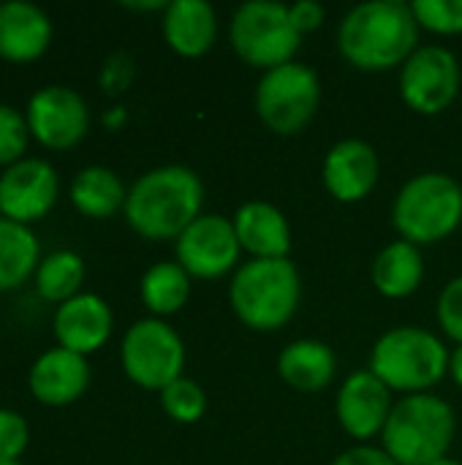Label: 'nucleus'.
<instances>
[{
	"instance_id": "9b49d317",
	"label": "nucleus",
	"mask_w": 462,
	"mask_h": 465,
	"mask_svg": "<svg viewBox=\"0 0 462 465\" xmlns=\"http://www.w3.org/2000/svg\"><path fill=\"white\" fill-rule=\"evenodd\" d=\"M30 136L46 150H71L90 131L87 101L68 84L38 87L25 106Z\"/></svg>"
},
{
	"instance_id": "bb28decb",
	"label": "nucleus",
	"mask_w": 462,
	"mask_h": 465,
	"mask_svg": "<svg viewBox=\"0 0 462 465\" xmlns=\"http://www.w3.org/2000/svg\"><path fill=\"white\" fill-rule=\"evenodd\" d=\"M158 395H161V409L166 411V417L180 425H193L207 414V392L193 379L180 376Z\"/></svg>"
},
{
	"instance_id": "5701e85b",
	"label": "nucleus",
	"mask_w": 462,
	"mask_h": 465,
	"mask_svg": "<svg viewBox=\"0 0 462 465\" xmlns=\"http://www.w3.org/2000/svg\"><path fill=\"white\" fill-rule=\"evenodd\" d=\"M68 199L76 213L93 221L112 218L114 213L125 210L128 188L120 174L109 166H84L74 174Z\"/></svg>"
},
{
	"instance_id": "412c9836",
	"label": "nucleus",
	"mask_w": 462,
	"mask_h": 465,
	"mask_svg": "<svg viewBox=\"0 0 462 465\" xmlns=\"http://www.w3.org/2000/svg\"><path fill=\"white\" fill-rule=\"evenodd\" d=\"M338 371L335 351L316 338L291 341L278 357V376L297 392H321Z\"/></svg>"
},
{
	"instance_id": "4be33fe9",
	"label": "nucleus",
	"mask_w": 462,
	"mask_h": 465,
	"mask_svg": "<svg viewBox=\"0 0 462 465\" xmlns=\"http://www.w3.org/2000/svg\"><path fill=\"white\" fill-rule=\"evenodd\" d=\"M370 278L378 294L389 300H403L411 297L425 278V259L422 251L414 242L395 240L378 251L370 267Z\"/></svg>"
},
{
	"instance_id": "2eb2a0df",
	"label": "nucleus",
	"mask_w": 462,
	"mask_h": 465,
	"mask_svg": "<svg viewBox=\"0 0 462 465\" xmlns=\"http://www.w3.org/2000/svg\"><path fill=\"white\" fill-rule=\"evenodd\" d=\"M378 153L365 139H340L338 144L329 147L321 166L324 188L343 204L368 199L378 183Z\"/></svg>"
},
{
	"instance_id": "473e14b6",
	"label": "nucleus",
	"mask_w": 462,
	"mask_h": 465,
	"mask_svg": "<svg viewBox=\"0 0 462 465\" xmlns=\"http://www.w3.org/2000/svg\"><path fill=\"white\" fill-rule=\"evenodd\" d=\"M289 14H291L294 27L300 30V35L319 30L324 25V16H327L324 5L319 0H297L294 5H289Z\"/></svg>"
},
{
	"instance_id": "0eeeda50",
	"label": "nucleus",
	"mask_w": 462,
	"mask_h": 465,
	"mask_svg": "<svg viewBox=\"0 0 462 465\" xmlns=\"http://www.w3.org/2000/svg\"><path fill=\"white\" fill-rule=\"evenodd\" d=\"M234 52L253 68L270 71L294 60L300 49V30L291 22L289 5L278 0L242 3L229 25Z\"/></svg>"
},
{
	"instance_id": "c85d7f7f",
	"label": "nucleus",
	"mask_w": 462,
	"mask_h": 465,
	"mask_svg": "<svg viewBox=\"0 0 462 465\" xmlns=\"http://www.w3.org/2000/svg\"><path fill=\"white\" fill-rule=\"evenodd\" d=\"M419 27L438 35L462 33V0H414L411 3Z\"/></svg>"
},
{
	"instance_id": "ddd939ff",
	"label": "nucleus",
	"mask_w": 462,
	"mask_h": 465,
	"mask_svg": "<svg viewBox=\"0 0 462 465\" xmlns=\"http://www.w3.org/2000/svg\"><path fill=\"white\" fill-rule=\"evenodd\" d=\"M60 177L44 158H22L0 172V218L30 226L52 213Z\"/></svg>"
},
{
	"instance_id": "7ed1b4c3",
	"label": "nucleus",
	"mask_w": 462,
	"mask_h": 465,
	"mask_svg": "<svg viewBox=\"0 0 462 465\" xmlns=\"http://www.w3.org/2000/svg\"><path fill=\"white\" fill-rule=\"evenodd\" d=\"M302 300V278L291 259H251L229 286V302L237 319L256 332L286 327Z\"/></svg>"
},
{
	"instance_id": "e433bc0d",
	"label": "nucleus",
	"mask_w": 462,
	"mask_h": 465,
	"mask_svg": "<svg viewBox=\"0 0 462 465\" xmlns=\"http://www.w3.org/2000/svg\"><path fill=\"white\" fill-rule=\"evenodd\" d=\"M433 465H462V463H457V460H452V458H441V460H436V463Z\"/></svg>"
},
{
	"instance_id": "9d476101",
	"label": "nucleus",
	"mask_w": 462,
	"mask_h": 465,
	"mask_svg": "<svg viewBox=\"0 0 462 465\" xmlns=\"http://www.w3.org/2000/svg\"><path fill=\"white\" fill-rule=\"evenodd\" d=\"M460 63L452 49L419 46L400 68V98L417 114H441L460 93Z\"/></svg>"
},
{
	"instance_id": "a878e982",
	"label": "nucleus",
	"mask_w": 462,
	"mask_h": 465,
	"mask_svg": "<svg viewBox=\"0 0 462 465\" xmlns=\"http://www.w3.org/2000/svg\"><path fill=\"white\" fill-rule=\"evenodd\" d=\"M35 292L41 300L63 305L68 300H74L76 294H82V283H84V259L76 251H52L41 259L35 275Z\"/></svg>"
},
{
	"instance_id": "1a4fd4ad",
	"label": "nucleus",
	"mask_w": 462,
	"mask_h": 465,
	"mask_svg": "<svg viewBox=\"0 0 462 465\" xmlns=\"http://www.w3.org/2000/svg\"><path fill=\"white\" fill-rule=\"evenodd\" d=\"M120 362L136 387L161 392L182 376L185 343L172 324L150 316L128 327L123 335Z\"/></svg>"
},
{
	"instance_id": "f704fd0d",
	"label": "nucleus",
	"mask_w": 462,
	"mask_h": 465,
	"mask_svg": "<svg viewBox=\"0 0 462 465\" xmlns=\"http://www.w3.org/2000/svg\"><path fill=\"white\" fill-rule=\"evenodd\" d=\"M449 376L455 379L457 387H462V343L449 354Z\"/></svg>"
},
{
	"instance_id": "4c0bfd02",
	"label": "nucleus",
	"mask_w": 462,
	"mask_h": 465,
	"mask_svg": "<svg viewBox=\"0 0 462 465\" xmlns=\"http://www.w3.org/2000/svg\"><path fill=\"white\" fill-rule=\"evenodd\" d=\"M0 465H19V463H5V460H0Z\"/></svg>"
},
{
	"instance_id": "72a5a7b5",
	"label": "nucleus",
	"mask_w": 462,
	"mask_h": 465,
	"mask_svg": "<svg viewBox=\"0 0 462 465\" xmlns=\"http://www.w3.org/2000/svg\"><path fill=\"white\" fill-rule=\"evenodd\" d=\"M332 465H398L387 452L384 447H368V444H359V447H351L346 452H340Z\"/></svg>"
},
{
	"instance_id": "2f4dec72",
	"label": "nucleus",
	"mask_w": 462,
	"mask_h": 465,
	"mask_svg": "<svg viewBox=\"0 0 462 465\" xmlns=\"http://www.w3.org/2000/svg\"><path fill=\"white\" fill-rule=\"evenodd\" d=\"M131 79H133V60L125 52H114L101 68V84L109 95L123 93L131 84Z\"/></svg>"
},
{
	"instance_id": "393cba45",
	"label": "nucleus",
	"mask_w": 462,
	"mask_h": 465,
	"mask_svg": "<svg viewBox=\"0 0 462 465\" xmlns=\"http://www.w3.org/2000/svg\"><path fill=\"white\" fill-rule=\"evenodd\" d=\"M139 294L155 319L172 316L191 297V275L180 267V262H158L142 275Z\"/></svg>"
},
{
	"instance_id": "6e6552de",
	"label": "nucleus",
	"mask_w": 462,
	"mask_h": 465,
	"mask_svg": "<svg viewBox=\"0 0 462 465\" xmlns=\"http://www.w3.org/2000/svg\"><path fill=\"white\" fill-rule=\"evenodd\" d=\"M321 101L319 74L300 60L270 68L256 84V114L278 136L300 134Z\"/></svg>"
},
{
	"instance_id": "f03ea898",
	"label": "nucleus",
	"mask_w": 462,
	"mask_h": 465,
	"mask_svg": "<svg viewBox=\"0 0 462 465\" xmlns=\"http://www.w3.org/2000/svg\"><path fill=\"white\" fill-rule=\"evenodd\" d=\"M204 204L202 177L182 163H166L144 172L125 199V221L144 240H177Z\"/></svg>"
},
{
	"instance_id": "6ab92c4d",
	"label": "nucleus",
	"mask_w": 462,
	"mask_h": 465,
	"mask_svg": "<svg viewBox=\"0 0 462 465\" xmlns=\"http://www.w3.org/2000/svg\"><path fill=\"white\" fill-rule=\"evenodd\" d=\"M234 232L240 248L251 253V259H289L291 251V226L280 207L270 202H245L237 207Z\"/></svg>"
},
{
	"instance_id": "c756f323",
	"label": "nucleus",
	"mask_w": 462,
	"mask_h": 465,
	"mask_svg": "<svg viewBox=\"0 0 462 465\" xmlns=\"http://www.w3.org/2000/svg\"><path fill=\"white\" fill-rule=\"evenodd\" d=\"M30 428L27 420L14 409H0V460L19 463L22 452L27 450Z\"/></svg>"
},
{
	"instance_id": "cd10ccee",
	"label": "nucleus",
	"mask_w": 462,
	"mask_h": 465,
	"mask_svg": "<svg viewBox=\"0 0 462 465\" xmlns=\"http://www.w3.org/2000/svg\"><path fill=\"white\" fill-rule=\"evenodd\" d=\"M30 128L25 112L14 109L11 104H0V166H14L16 161L27 158L30 147Z\"/></svg>"
},
{
	"instance_id": "c9c22d12",
	"label": "nucleus",
	"mask_w": 462,
	"mask_h": 465,
	"mask_svg": "<svg viewBox=\"0 0 462 465\" xmlns=\"http://www.w3.org/2000/svg\"><path fill=\"white\" fill-rule=\"evenodd\" d=\"M103 123H106L109 128H120V125L125 123V109H123V106H112V109L103 114Z\"/></svg>"
},
{
	"instance_id": "b1692460",
	"label": "nucleus",
	"mask_w": 462,
	"mask_h": 465,
	"mask_svg": "<svg viewBox=\"0 0 462 465\" xmlns=\"http://www.w3.org/2000/svg\"><path fill=\"white\" fill-rule=\"evenodd\" d=\"M41 245L30 226L0 218V294L27 283L41 264Z\"/></svg>"
},
{
	"instance_id": "dca6fc26",
	"label": "nucleus",
	"mask_w": 462,
	"mask_h": 465,
	"mask_svg": "<svg viewBox=\"0 0 462 465\" xmlns=\"http://www.w3.org/2000/svg\"><path fill=\"white\" fill-rule=\"evenodd\" d=\"M114 316L103 297L82 292L74 300L57 305L54 311V338L57 346L74 354H93L112 338Z\"/></svg>"
},
{
	"instance_id": "7c9ffc66",
	"label": "nucleus",
	"mask_w": 462,
	"mask_h": 465,
	"mask_svg": "<svg viewBox=\"0 0 462 465\" xmlns=\"http://www.w3.org/2000/svg\"><path fill=\"white\" fill-rule=\"evenodd\" d=\"M436 316H438V324L441 330L460 346L462 343V275L452 278L441 297H438V305H436Z\"/></svg>"
},
{
	"instance_id": "20e7f679",
	"label": "nucleus",
	"mask_w": 462,
	"mask_h": 465,
	"mask_svg": "<svg viewBox=\"0 0 462 465\" xmlns=\"http://www.w3.org/2000/svg\"><path fill=\"white\" fill-rule=\"evenodd\" d=\"M455 428V411L444 398L430 392L406 395L392 406L381 444L398 465H433L449 458Z\"/></svg>"
},
{
	"instance_id": "4468645a",
	"label": "nucleus",
	"mask_w": 462,
	"mask_h": 465,
	"mask_svg": "<svg viewBox=\"0 0 462 465\" xmlns=\"http://www.w3.org/2000/svg\"><path fill=\"white\" fill-rule=\"evenodd\" d=\"M392 406V390L370 368L351 373L335 401L340 428L357 441H370L373 436H381Z\"/></svg>"
},
{
	"instance_id": "f3484780",
	"label": "nucleus",
	"mask_w": 462,
	"mask_h": 465,
	"mask_svg": "<svg viewBox=\"0 0 462 465\" xmlns=\"http://www.w3.org/2000/svg\"><path fill=\"white\" fill-rule=\"evenodd\" d=\"M90 387L87 357L74 354L63 346L44 351L27 373L30 395L44 406H68L79 401Z\"/></svg>"
},
{
	"instance_id": "a211bd4d",
	"label": "nucleus",
	"mask_w": 462,
	"mask_h": 465,
	"mask_svg": "<svg viewBox=\"0 0 462 465\" xmlns=\"http://www.w3.org/2000/svg\"><path fill=\"white\" fill-rule=\"evenodd\" d=\"M49 14L27 0L0 3V57L8 63H33L52 44Z\"/></svg>"
},
{
	"instance_id": "39448f33",
	"label": "nucleus",
	"mask_w": 462,
	"mask_h": 465,
	"mask_svg": "<svg viewBox=\"0 0 462 465\" xmlns=\"http://www.w3.org/2000/svg\"><path fill=\"white\" fill-rule=\"evenodd\" d=\"M370 371L392 392L419 395L449 373V351L430 330L403 324L387 330L373 343Z\"/></svg>"
},
{
	"instance_id": "423d86ee",
	"label": "nucleus",
	"mask_w": 462,
	"mask_h": 465,
	"mask_svg": "<svg viewBox=\"0 0 462 465\" xmlns=\"http://www.w3.org/2000/svg\"><path fill=\"white\" fill-rule=\"evenodd\" d=\"M462 223V185L444 172H422L411 177L395 196L392 226L400 240L433 245L457 232Z\"/></svg>"
},
{
	"instance_id": "f257e3e1",
	"label": "nucleus",
	"mask_w": 462,
	"mask_h": 465,
	"mask_svg": "<svg viewBox=\"0 0 462 465\" xmlns=\"http://www.w3.org/2000/svg\"><path fill=\"white\" fill-rule=\"evenodd\" d=\"M419 22L411 3L365 0L338 27L340 54L359 71H392L419 49Z\"/></svg>"
},
{
	"instance_id": "aec40b11",
	"label": "nucleus",
	"mask_w": 462,
	"mask_h": 465,
	"mask_svg": "<svg viewBox=\"0 0 462 465\" xmlns=\"http://www.w3.org/2000/svg\"><path fill=\"white\" fill-rule=\"evenodd\" d=\"M218 16L207 0H172L163 8V38L182 57H202L212 49Z\"/></svg>"
},
{
	"instance_id": "f8f14e48",
	"label": "nucleus",
	"mask_w": 462,
	"mask_h": 465,
	"mask_svg": "<svg viewBox=\"0 0 462 465\" xmlns=\"http://www.w3.org/2000/svg\"><path fill=\"white\" fill-rule=\"evenodd\" d=\"M180 267L199 281H215L231 272L240 262V240L231 218L202 213L177 240H174Z\"/></svg>"
}]
</instances>
